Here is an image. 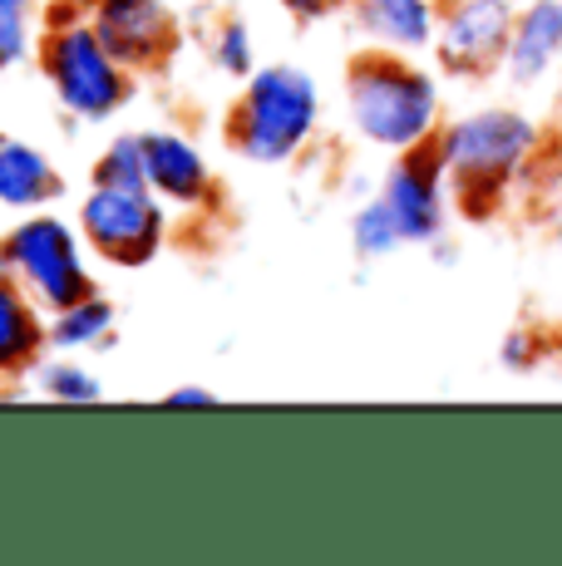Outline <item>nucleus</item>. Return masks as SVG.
Segmentation results:
<instances>
[{
  "label": "nucleus",
  "instance_id": "5",
  "mask_svg": "<svg viewBox=\"0 0 562 566\" xmlns=\"http://www.w3.org/2000/svg\"><path fill=\"white\" fill-rule=\"evenodd\" d=\"M0 271L15 276L25 286V296L45 315L100 291L80 227H70L64 217H50V212H30L25 222H15L0 237Z\"/></svg>",
  "mask_w": 562,
  "mask_h": 566
},
{
  "label": "nucleus",
  "instance_id": "6",
  "mask_svg": "<svg viewBox=\"0 0 562 566\" xmlns=\"http://www.w3.org/2000/svg\"><path fill=\"white\" fill-rule=\"evenodd\" d=\"M80 237L104 266L138 271L168 242V202L154 188H104L90 182L80 202Z\"/></svg>",
  "mask_w": 562,
  "mask_h": 566
},
{
  "label": "nucleus",
  "instance_id": "11",
  "mask_svg": "<svg viewBox=\"0 0 562 566\" xmlns=\"http://www.w3.org/2000/svg\"><path fill=\"white\" fill-rule=\"evenodd\" d=\"M138 138H144L148 188L168 207H202L212 198V168L192 138L173 134V128H148Z\"/></svg>",
  "mask_w": 562,
  "mask_h": 566
},
{
  "label": "nucleus",
  "instance_id": "2",
  "mask_svg": "<svg viewBox=\"0 0 562 566\" xmlns=\"http://www.w3.org/2000/svg\"><path fill=\"white\" fill-rule=\"evenodd\" d=\"M345 118L381 154H409L445 128V84L409 54L371 45L345 64Z\"/></svg>",
  "mask_w": 562,
  "mask_h": 566
},
{
  "label": "nucleus",
  "instance_id": "25",
  "mask_svg": "<svg viewBox=\"0 0 562 566\" xmlns=\"http://www.w3.org/2000/svg\"><path fill=\"white\" fill-rule=\"evenodd\" d=\"M553 232H558V242H562V207H558V227H553Z\"/></svg>",
  "mask_w": 562,
  "mask_h": 566
},
{
  "label": "nucleus",
  "instance_id": "3",
  "mask_svg": "<svg viewBox=\"0 0 562 566\" xmlns=\"http://www.w3.org/2000/svg\"><path fill=\"white\" fill-rule=\"evenodd\" d=\"M321 124V84L296 64H257L242 94L222 118V134L237 158L281 168L311 144Z\"/></svg>",
  "mask_w": 562,
  "mask_h": 566
},
{
  "label": "nucleus",
  "instance_id": "20",
  "mask_svg": "<svg viewBox=\"0 0 562 566\" xmlns=\"http://www.w3.org/2000/svg\"><path fill=\"white\" fill-rule=\"evenodd\" d=\"M553 355H562V340H553V335L538 331V325H513L499 340V365L508 375H533V369H543Z\"/></svg>",
  "mask_w": 562,
  "mask_h": 566
},
{
  "label": "nucleus",
  "instance_id": "17",
  "mask_svg": "<svg viewBox=\"0 0 562 566\" xmlns=\"http://www.w3.org/2000/svg\"><path fill=\"white\" fill-rule=\"evenodd\" d=\"M45 30V0H0V70H15L40 50Z\"/></svg>",
  "mask_w": 562,
  "mask_h": 566
},
{
  "label": "nucleus",
  "instance_id": "19",
  "mask_svg": "<svg viewBox=\"0 0 562 566\" xmlns=\"http://www.w3.org/2000/svg\"><path fill=\"white\" fill-rule=\"evenodd\" d=\"M90 182H104V188H148V163H144V138L124 134L94 158Z\"/></svg>",
  "mask_w": 562,
  "mask_h": 566
},
{
  "label": "nucleus",
  "instance_id": "18",
  "mask_svg": "<svg viewBox=\"0 0 562 566\" xmlns=\"http://www.w3.org/2000/svg\"><path fill=\"white\" fill-rule=\"evenodd\" d=\"M35 385H40V395L55 399V405H100V399H104V385L94 379V369L80 365L74 355L40 360L35 365Z\"/></svg>",
  "mask_w": 562,
  "mask_h": 566
},
{
  "label": "nucleus",
  "instance_id": "14",
  "mask_svg": "<svg viewBox=\"0 0 562 566\" xmlns=\"http://www.w3.org/2000/svg\"><path fill=\"white\" fill-rule=\"evenodd\" d=\"M64 192L60 168L40 154L35 144H20V138L0 134V202L15 207V212H40Z\"/></svg>",
  "mask_w": 562,
  "mask_h": 566
},
{
  "label": "nucleus",
  "instance_id": "1",
  "mask_svg": "<svg viewBox=\"0 0 562 566\" xmlns=\"http://www.w3.org/2000/svg\"><path fill=\"white\" fill-rule=\"evenodd\" d=\"M435 148L445 158L454 207L469 222H489L533 178L543 154V124L513 104H483L445 118Z\"/></svg>",
  "mask_w": 562,
  "mask_h": 566
},
{
  "label": "nucleus",
  "instance_id": "13",
  "mask_svg": "<svg viewBox=\"0 0 562 566\" xmlns=\"http://www.w3.org/2000/svg\"><path fill=\"white\" fill-rule=\"evenodd\" d=\"M50 350V315L0 271V375H30Z\"/></svg>",
  "mask_w": 562,
  "mask_h": 566
},
{
  "label": "nucleus",
  "instance_id": "22",
  "mask_svg": "<svg viewBox=\"0 0 562 566\" xmlns=\"http://www.w3.org/2000/svg\"><path fill=\"white\" fill-rule=\"evenodd\" d=\"M281 6H287V15H291V20H301V25H311V20H326L331 10L351 6V0H281Z\"/></svg>",
  "mask_w": 562,
  "mask_h": 566
},
{
  "label": "nucleus",
  "instance_id": "8",
  "mask_svg": "<svg viewBox=\"0 0 562 566\" xmlns=\"http://www.w3.org/2000/svg\"><path fill=\"white\" fill-rule=\"evenodd\" d=\"M385 207L395 212L399 232H405V247H439L449 232L454 217V188L445 158H439L435 144H419L409 154H395L391 168H385L381 188Z\"/></svg>",
  "mask_w": 562,
  "mask_h": 566
},
{
  "label": "nucleus",
  "instance_id": "23",
  "mask_svg": "<svg viewBox=\"0 0 562 566\" xmlns=\"http://www.w3.org/2000/svg\"><path fill=\"white\" fill-rule=\"evenodd\" d=\"M168 405H218V395L202 385H178V389H168Z\"/></svg>",
  "mask_w": 562,
  "mask_h": 566
},
{
  "label": "nucleus",
  "instance_id": "24",
  "mask_svg": "<svg viewBox=\"0 0 562 566\" xmlns=\"http://www.w3.org/2000/svg\"><path fill=\"white\" fill-rule=\"evenodd\" d=\"M45 6H60V10H80V15H94L104 0H45Z\"/></svg>",
  "mask_w": 562,
  "mask_h": 566
},
{
  "label": "nucleus",
  "instance_id": "15",
  "mask_svg": "<svg viewBox=\"0 0 562 566\" xmlns=\"http://www.w3.org/2000/svg\"><path fill=\"white\" fill-rule=\"evenodd\" d=\"M114 331V306L94 291V296L74 301V306H64L50 315V350L55 355H80V350H94V345H104Z\"/></svg>",
  "mask_w": 562,
  "mask_h": 566
},
{
  "label": "nucleus",
  "instance_id": "4",
  "mask_svg": "<svg viewBox=\"0 0 562 566\" xmlns=\"http://www.w3.org/2000/svg\"><path fill=\"white\" fill-rule=\"evenodd\" d=\"M35 54L55 104L80 124H110L134 94V74L114 60L90 15L70 20V25H45Z\"/></svg>",
  "mask_w": 562,
  "mask_h": 566
},
{
  "label": "nucleus",
  "instance_id": "7",
  "mask_svg": "<svg viewBox=\"0 0 562 566\" xmlns=\"http://www.w3.org/2000/svg\"><path fill=\"white\" fill-rule=\"evenodd\" d=\"M523 0H439L435 60L449 80H493L503 70Z\"/></svg>",
  "mask_w": 562,
  "mask_h": 566
},
{
  "label": "nucleus",
  "instance_id": "9",
  "mask_svg": "<svg viewBox=\"0 0 562 566\" xmlns=\"http://www.w3.org/2000/svg\"><path fill=\"white\" fill-rule=\"evenodd\" d=\"M90 20L128 74L164 70L178 45V20L164 0H104Z\"/></svg>",
  "mask_w": 562,
  "mask_h": 566
},
{
  "label": "nucleus",
  "instance_id": "16",
  "mask_svg": "<svg viewBox=\"0 0 562 566\" xmlns=\"http://www.w3.org/2000/svg\"><path fill=\"white\" fill-rule=\"evenodd\" d=\"M351 247L361 261H391L399 247H405V232H399L395 212L385 207L381 192H371V198L351 212Z\"/></svg>",
  "mask_w": 562,
  "mask_h": 566
},
{
  "label": "nucleus",
  "instance_id": "10",
  "mask_svg": "<svg viewBox=\"0 0 562 566\" xmlns=\"http://www.w3.org/2000/svg\"><path fill=\"white\" fill-rule=\"evenodd\" d=\"M558 70H562V0H523L499 74L513 90H538Z\"/></svg>",
  "mask_w": 562,
  "mask_h": 566
},
{
  "label": "nucleus",
  "instance_id": "12",
  "mask_svg": "<svg viewBox=\"0 0 562 566\" xmlns=\"http://www.w3.org/2000/svg\"><path fill=\"white\" fill-rule=\"evenodd\" d=\"M351 20L365 45L425 54L439 35V0H351Z\"/></svg>",
  "mask_w": 562,
  "mask_h": 566
},
{
  "label": "nucleus",
  "instance_id": "21",
  "mask_svg": "<svg viewBox=\"0 0 562 566\" xmlns=\"http://www.w3.org/2000/svg\"><path fill=\"white\" fill-rule=\"evenodd\" d=\"M212 64L227 74V80H247L257 70V45H252V30L242 20H222L218 35H212Z\"/></svg>",
  "mask_w": 562,
  "mask_h": 566
}]
</instances>
